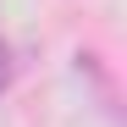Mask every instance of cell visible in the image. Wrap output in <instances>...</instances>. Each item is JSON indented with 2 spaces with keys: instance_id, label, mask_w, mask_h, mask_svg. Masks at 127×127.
Wrapping results in <instances>:
<instances>
[{
  "instance_id": "6da1fadb",
  "label": "cell",
  "mask_w": 127,
  "mask_h": 127,
  "mask_svg": "<svg viewBox=\"0 0 127 127\" xmlns=\"http://www.w3.org/2000/svg\"><path fill=\"white\" fill-rule=\"evenodd\" d=\"M11 77H17V61H11V44L0 39V94L11 89Z\"/></svg>"
}]
</instances>
